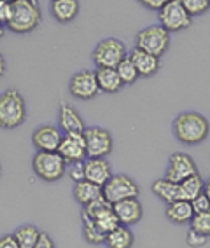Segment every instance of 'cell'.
<instances>
[{
  "mask_svg": "<svg viewBox=\"0 0 210 248\" xmlns=\"http://www.w3.org/2000/svg\"><path fill=\"white\" fill-rule=\"evenodd\" d=\"M209 131V121L200 112H182L174 121V135L184 145H198V143L205 142Z\"/></svg>",
  "mask_w": 210,
  "mask_h": 248,
  "instance_id": "obj_1",
  "label": "cell"
},
{
  "mask_svg": "<svg viewBox=\"0 0 210 248\" xmlns=\"http://www.w3.org/2000/svg\"><path fill=\"white\" fill-rule=\"evenodd\" d=\"M40 25L39 4L32 0H13L11 18L5 27L14 33H30Z\"/></svg>",
  "mask_w": 210,
  "mask_h": 248,
  "instance_id": "obj_2",
  "label": "cell"
},
{
  "mask_svg": "<svg viewBox=\"0 0 210 248\" xmlns=\"http://www.w3.org/2000/svg\"><path fill=\"white\" fill-rule=\"evenodd\" d=\"M27 117V103L18 89H5L0 94V128L14 129Z\"/></svg>",
  "mask_w": 210,
  "mask_h": 248,
  "instance_id": "obj_3",
  "label": "cell"
},
{
  "mask_svg": "<svg viewBox=\"0 0 210 248\" xmlns=\"http://www.w3.org/2000/svg\"><path fill=\"white\" fill-rule=\"evenodd\" d=\"M35 175L44 182H56L67 173L68 164L58 152H37L32 161Z\"/></svg>",
  "mask_w": 210,
  "mask_h": 248,
  "instance_id": "obj_4",
  "label": "cell"
},
{
  "mask_svg": "<svg viewBox=\"0 0 210 248\" xmlns=\"http://www.w3.org/2000/svg\"><path fill=\"white\" fill-rule=\"evenodd\" d=\"M126 56L128 53H126L125 44L116 37L100 40L91 54L97 68H116Z\"/></svg>",
  "mask_w": 210,
  "mask_h": 248,
  "instance_id": "obj_5",
  "label": "cell"
},
{
  "mask_svg": "<svg viewBox=\"0 0 210 248\" xmlns=\"http://www.w3.org/2000/svg\"><path fill=\"white\" fill-rule=\"evenodd\" d=\"M170 46V31L165 30L161 25H149L142 28L137 33V46L145 53H151L154 56H163Z\"/></svg>",
  "mask_w": 210,
  "mask_h": 248,
  "instance_id": "obj_6",
  "label": "cell"
},
{
  "mask_svg": "<svg viewBox=\"0 0 210 248\" xmlns=\"http://www.w3.org/2000/svg\"><path fill=\"white\" fill-rule=\"evenodd\" d=\"M102 194L109 203L114 204L123 200L139 198L140 187H139V184L131 177H128V175H112V177L102 186Z\"/></svg>",
  "mask_w": 210,
  "mask_h": 248,
  "instance_id": "obj_7",
  "label": "cell"
},
{
  "mask_svg": "<svg viewBox=\"0 0 210 248\" xmlns=\"http://www.w3.org/2000/svg\"><path fill=\"white\" fill-rule=\"evenodd\" d=\"M160 25L168 31H180L191 25V16L179 0H170L158 11Z\"/></svg>",
  "mask_w": 210,
  "mask_h": 248,
  "instance_id": "obj_8",
  "label": "cell"
},
{
  "mask_svg": "<svg viewBox=\"0 0 210 248\" xmlns=\"http://www.w3.org/2000/svg\"><path fill=\"white\" fill-rule=\"evenodd\" d=\"M88 157H107L112 152V137L105 128L90 126L82 131Z\"/></svg>",
  "mask_w": 210,
  "mask_h": 248,
  "instance_id": "obj_9",
  "label": "cell"
},
{
  "mask_svg": "<svg viewBox=\"0 0 210 248\" xmlns=\"http://www.w3.org/2000/svg\"><path fill=\"white\" fill-rule=\"evenodd\" d=\"M68 91L74 98L79 100H91L98 94L100 88L97 82V74L91 70H79L72 76L68 82Z\"/></svg>",
  "mask_w": 210,
  "mask_h": 248,
  "instance_id": "obj_10",
  "label": "cell"
},
{
  "mask_svg": "<svg viewBox=\"0 0 210 248\" xmlns=\"http://www.w3.org/2000/svg\"><path fill=\"white\" fill-rule=\"evenodd\" d=\"M196 173H198L196 163L193 161L191 155L184 154V152H175V154L170 155V159H168L165 178L180 184L182 180L196 175Z\"/></svg>",
  "mask_w": 210,
  "mask_h": 248,
  "instance_id": "obj_11",
  "label": "cell"
},
{
  "mask_svg": "<svg viewBox=\"0 0 210 248\" xmlns=\"http://www.w3.org/2000/svg\"><path fill=\"white\" fill-rule=\"evenodd\" d=\"M60 155L63 157V161L67 164H76V163H82L84 157H88L86 154V143H84V137L82 133H68L63 135L62 143L58 147Z\"/></svg>",
  "mask_w": 210,
  "mask_h": 248,
  "instance_id": "obj_12",
  "label": "cell"
},
{
  "mask_svg": "<svg viewBox=\"0 0 210 248\" xmlns=\"http://www.w3.org/2000/svg\"><path fill=\"white\" fill-rule=\"evenodd\" d=\"M63 133L58 126L53 124H44L33 131L32 135V142L35 145L37 151L40 152H56L60 143H62Z\"/></svg>",
  "mask_w": 210,
  "mask_h": 248,
  "instance_id": "obj_13",
  "label": "cell"
},
{
  "mask_svg": "<svg viewBox=\"0 0 210 248\" xmlns=\"http://www.w3.org/2000/svg\"><path fill=\"white\" fill-rule=\"evenodd\" d=\"M58 128L62 129L63 135L68 133H82L86 129L84 121L76 110V107L70 103L62 102L58 107Z\"/></svg>",
  "mask_w": 210,
  "mask_h": 248,
  "instance_id": "obj_14",
  "label": "cell"
},
{
  "mask_svg": "<svg viewBox=\"0 0 210 248\" xmlns=\"http://www.w3.org/2000/svg\"><path fill=\"white\" fill-rule=\"evenodd\" d=\"M112 208L116 212L121 226L130 227L142 220V204H140L139 198H130V200H123L119 203H114Z\"/></svg>",
  "mask_w": 210,
  "mask_h": 248,
  "instance_id": "obj_15",
  "label": "cell"
},
{
  "mask_svg": "<svg viewBox=\"0 0 210 248\" xmlns=\"http://www.w3.org/2000/svg\"><path fill=\"white\" fill-rule=\"evenodd\" d=\"M84 180H90L102 187L112 177L111 164L105 157H88L84 161Z\"/></svg>",
  "mask_w": 210,
  "mask_h": 248,
  "instance_id": "obj_16",
  "label": "cell"
},
{
  "mask_svg": "<svg viewBox=\"0 0 210 248\" xmlns=\"http://www.w3.org/2000/svg\"><path fill=\"white\" fill-rule=\"evenodd\" d=\"M128 56H130V60L133 62L135 68L139 70L140 77H151L160 70V58L154 56V54L145 53L142 49L135 47Z\"/></svg>",
  "mask_w": 210,
  "mask_h": 248,
  "instance_id": "obj_17",
  "label": "cell"
},
{
  "mask_svg": "<svg viewBox=\"0 0 210 248\" xmlns=\"http://www.w3.org/2000/svg\"><path fill=\"white\" fill-rule=\"evenodd\" d=\"M152 192L163 200L166 204L174 203V201L182 200V191H180V184L177 182H172L168 178H160V180H154L152 184Z\"/></svg>",
  "mask_w": 210,
  "mask_h": 248,
  "instance_id": "obj_18",
  "label": "cell"
},
{
  "mask_svg": "<svg viewBox=\"0 0 210 248\" xmlns=\"http://www.w3.org/2000/svg\"><path fill=\"white\" fill-rule=\"evenodd\" d=\"M79 13V0H53L51 14L58 23H70L77 18Z\"/></svg>",
  "mask_w": 210,
  "mask_h": 248,
  "instance_id": "obj_19",
  "label": "cell"
},
{
  "mask_svg": "<svg viewBox=\"0 0 210 248\" xmlns=\"http://www.w3.org/2000/svg\"><path fill=\"white\" fill-rule=\"evenodd\" d=\"M166 218L172 222V224H189L194 215L193 212V206L189 201L186 200H179V201H174L166 206V212H165Z\"/></svg>",
  "mask_w": 210,
  "mask_h": 248,
  "instance_id": "obj_20",
  "label": "cell"
},
{
  "mask_svg": "<svg viewBox=\"0 0 210 248\" xmlns=\"http://www.w3.org/2000/svg\"><path fill=\"white\" fill-rule=\"evenodd\" d=\"M74 198H76V201L79 204H82V206H86V204H90L91 201L98 200L102 194V187L97 186V184H93V182L90 180H79L74 184Z\"/></svg>",
  "mask_w": 210,
  "mask_h": 248,
  "instance_id": "obj_21",
  "label": "cell"
},
{
  "mask_svg": "<svg viewBox=\"0 0 210 248\" xmlns=\"http://www.w3.org/2000/svg\"><path fill=\"white\" fill-rule=\"evenodd\" d=\"M95 74H97V82H98L100 91H103V93H117L125 86L116 68H98Z\"/></svg>",
  "mask_w": 210,
  "mask_h": 248,
  "instance_id": "obj_22",
  "label": "cell"
},
{
  "mask_svg": "<svg viewBox=\"0 0 210 248\" xmlns=\"http://www.w3.org/2000/svg\"><path fill=\"white\" fill-rule=\"evenodd\" d=\"M135 243L133 231L128 226H117L105 236V245L107 248H131Z\"/></svg>",
  "mask_w": 210,
  "mask_h": 248,
  "instance_id": "obj_23",
  "label": "cell"
},
{
  "mask_svg": "<svg viewBox=\"0 0 210 248\" xmlns=\"http://www.w3.org/2000/svg\"><path fill=\"white\" fill-rule=\"evenodd\" d=\"M90 218V217H88ZM91 220L97 222V226L100 227V229L107 234V232H111L112 229H116L117 226H119V218H117L116 212H114V208H112V204H107L105 208L100 210L97 215H95Z\"/></svg>",
  "mask_w": 210,
  "mask_h": 248,
  "instance_id": "obj_24",
  "label": "cell"
},
{
  "mask_svg": "<svg viewBox=\"0 0 210 248\" xmlns=\"http://www.w3.org/2000/svg\"><path fill=\"white\" fill-rule=\"evenodd\" d=\"M13 236L19 248H33L40 238V231L35 226H21L14 231Z\"/></svg>",
  "mask_w": 210,
  "mask_h": 248,
  "instance_id": "obj_25",
  "label": "cell"
},
{
  "mask_svg": "<svg viewBox=\"0 0 210 248\" xmlns=\"http://www.w3.org/2000/svg\"><path fill=\"white\" fill-rule=\"evenodd\" d=\"M82 234H84V239L91 245H102L105 243V232L97 226V222L91 220V218L84 217L82 215Z\"/></svg>",
  "mask_w": 210,
  "mask_h": 248,
  "instance_id": "obj_26",
  "label": "cell"
},
{
  "mask_svg": "<svg viewBox=\"0 0 210 248\" xmlns=\"http://www.w3.org/2000/svg\"><path fill=\"white\" fill-rule=\"evenodd\" d=\"M203 184H205V182L201 180L200 173H196V175H193V177H189V178H186V180L180 182L182 200H186V201L194 200L198 194L203 192Z\"/></svg>",
  "mask_w": 210,
  "mask_h": 248,
  "instance_id": "obj_27",
  "label": "cell"
},
{
  "mask_svg": "<svg viewBox=\"0 0 210 248\" xmlns=\"http://www.w3.org/2000/svg\"><path fill=\"white\" fill-rule=\"evenodd\" d=\"M116 70H117V74H119L121 80H123V84H133V82H137V79L140 77L139 70L135 68L130 56H126L125 60L116 67Z\"/></svg>",
  "mask_w": 210,
  "mask_h": 248,
  "instance_id": "obj_28",
  "label": "cell"
},
{
  "mask_svg": "<svg viewBox=\"0 0 210 248\" xmlns=\"http://www.w3.org/2000/svg\"><path fill=\"white\" fill-rule=\"evenodd\" d=\"M189 227L194 229L196 232H200V234H203V236L209 238L210 236V210L194 213L193 218H191V222H189Z\"/></svg>",
  "mask_w": 210,
  "mask_h": 248,
  "instance_id": "obj_29",
  "label": "cell"
},
{
  "mask_svg": "<svg viewBox=\"0 0 210 248\" xmlns=\"http://www.w3.org/2000/svg\"><path fill=\"white\" fill-rule=\"evenodd\" d=\"M180 4L184 5V9L188 11L189 16H200V14L207 13L210 7L209 0H179Z\"/></svg>",
  "mask_w": 210,
  "mask_h": 248,
  "instance_id": "obj_30",
  "label": "cell"
},
{
  "mask_svg": "<svg viewBox=\"0 0 210 248\" xmlns=\"http://www.w3.org/2000/svg\"><path fill=\"white\" fill-rule=\"evenodd\" d=\"M193 206V212L194 213H200V212H207V210H210V200L205 196V192H201V194H198L194 200L189 201Z\"/></svg>",
  "mask_w": 210,
  "mask_h": 248,
  "instance_id": "obj_31",
  "label": "cell"
},
{
  "mask_svg": "<svg viewBox=\"0 0 210 248\" xmlns=\"http://www.w3.org/2000/svg\"><path fill=\"white\" fill-rule=\"evenodd\" d=\"M207 236H203V234H200V232H196V231L194 229H191V227H189V232H188V239H186V241H188V245L189 247H193V248H201L203 247V245L207 243Z\"/></svg>",
  "mask_w": 210,
  "mask_h": 248,
  "instance_id": "obj_32",
  "label": "cell"
},
{
  "mask_svg": "<svg viewBox=\"0 0 210 248\" xmlns=\"http://www.w3.org/2000/svg\"><path fill=\"white\" fill-rule=\"evenodd\" d=\"M11 9H13V2L9 0H0V23L7 25L11 18Z\"/></svg>",
  "mask_w": 210,
  "mask_h": 248,
  "instance_id": "obj_33",
  "label": "cell"
},
{
  "mask_svg": "<svg viewBox=\"0 0 210 248\" xmlns=\"http://www.w3.org/2000/svg\"><path fill=\"white\" fill-rule=\"evenodd\" d=\"M72 168L68 171L70 178L74 182H79V180H84V164L82 163H76V164H70Z\"/></svg>",
  "mask_w": 210,
  "mask_h": 248,
  "instance_id": "obj_34",
  "label": "cell"
},
{
  "mask_svg": "<svg viewBox=\"0 0 210 248\" xmlns=\"http://www.w3.org/2000/svg\"><path fill=\"white\" fill-rule=\"evenodd\" d=\"M170 0H139V4H142L144 7H147L151 11H160L165 4H168Z\"/></svg>",
  "mask_w": 210,
  "mask_h": 248,
  "instance_id": "obj_35",
  "label": "cell"
},
{
  "mask_svg": "<svg viewBox=\"0 0 210 248\" xmlns=\"http://www.w3.org/2000/svg\"><path fill=\"white\" fill-rule=\"evenodd\" d=\"M33 248H56V245H54L53 238H51L49 234H46V232H40L39 241H37Z\"/></svg>",
  "mask_w": 210,
  "mask_h": 248,
  "instance_id": "obj_36",
  "label": "cell"
},
{
  "mask_svg": "<svg viewBox=\"0 0 210 248\" xmlns=\"http://www.w3.org/2000/svg\"><path fill=\"white\" fill-rule=\"evenodd\" d=\"M0 248H19L16 243V238L13 234L0 236Z\"/></svg>",
  "mask_w": 210,
  "mask_h": 248,
  "instance_id": "obj_37",
  "label": "cell"
},
{
  "mask_svg": "<svg viewBox=\"0 0 210 248\" xmlns=\"http://www.w3.org/2000/svg\"><path fill=\"white\" fill-rule=\"evenodd\" d=\"M5 70H7V63H5V58H4V54L0 53V77L4 76V74H5Z\"/></svg>",
  "mask_w": 210,
  "mask_h": 248,
  "instance_id": "obj_38",
  "label": "cell"
},
{
  "mask_svg": "<svg viewBox=\"0 0 210 248\" xmlns=\"http://www.w3.org/2000/svg\"><path fill=\"white\" fill-rule=\"evenodd\" d=\"M203 192H205V196L210 200V178L205 180V184H203Z\"/></svg>",
  "mask_w": 210,
  "mask_h": 248,
  "instance_id": "obj_39",
  "label": "cell"
},
{
  "mask_svg": "<svg viewBox=\"0 0 210 248\" xmlns=\"http://www.w3.org/2000/svg\"><path fill=\"white\" fill-rule=\"evenodd\" d=\"M4 33H5V25L4 23H0V39L4 37Z\"/></svg>",
  "mask_w": 210,
  "mask_h": 248,
  "instance_id": "obj_40",
  "label": "cell"
},
{
  "mask_svg": "<svg viewBox=\"0 0 210 248\" xmlns=\"http://www.w3.org/2000/svg\"><path fill=\"white\" fill-rule=\"evenodd\" d=\"M32 2H35V4H39V2H37V0H32Z\"/></svg>",
  "mask_w": 210,
  "mask_h": 248,
  "instance_id": "obj_41",
  "label": "cell"
},
{
  "mask_svg": "<svg viewBox=\"0 0 210 248\" xmlns=\"http://www.w3.org/2000/svg\"><path fill=\"white\" fill-rule=\"evenodd\" d=\"M0 175H2V168H0Z\"/></svg>",
  "mask_w": 210,
  "mask_h": 248,
  "instance_id": "obj_42",
  "label": "cell"
},
{
  "mask_svg": "<svg viewBox=\"0 0 210 248\" xmlns=\"http://www.w3.org/2000/svg\"><path fill=\"white\" fill-rule=\"evenodd\" d=\"M9 2H13V0H9Z\"/></svg>",
  "mask_w": 210,
  "mask_h": 248,
  "instance_id": "obj_43",
  "label": "cell"
},
{
  "mask_svg": "<svg viewBox=\"0 0 210 248\" xmlns=\"http://www.w3.org/2000/svg\"><path fill=\"white\" fill-rule=\"evenodd\" d=\"M209 2H210V0H209Z\"/></svg>",
  "mask_w": 210,
  "mask_h": 248,
  "instance_id": "obj_44",
  "label": "cell"
}]
</instances>
